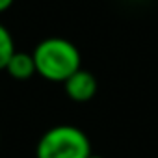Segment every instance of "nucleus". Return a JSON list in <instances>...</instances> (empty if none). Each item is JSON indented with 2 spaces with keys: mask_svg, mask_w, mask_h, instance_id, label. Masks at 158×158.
Masks as SVG:
<instances>
[{
  "mask_svg": "<svg viewBox=\"0 0 158 158\" xmlns=\"http://www.w3.org/2000/svg\"><path fill=\"white\" fill-rule=\"evenodd\" d=\"M89 158H104V156H99V154H93V152H91V154H89Z\"/></svg>",
  "mask_w": 158,
  "mask_h": 158,
  "instance_id": "obj_7",
  "label": "nucleus"
},
{
  "mask_svg": "<svg viewBox=\"0 0 158 158\" xmlns=\"http://www.w3.org/2000/svg\"><path fill=\"white\" fill-rule=\"evenodd\" d=\"M8 74L15 80H28L35 74V61H34V56L30 52H19L15 50V54L10 58L6 69Z\"/></svg>",
  "mask_w": 158,
  "mask_h": 158,
  "instance_id": "obj_4",
  "label": "nucleus"
},
{
  "mask_svg": "<svg viewBox=\"0 0 158 158\" xmlns=\"http://www.w3.org/2000/svg\"><path fill=\"white\" fill-rule=\"evenodd\" d=\"M63 88H65V93L71 101L74 102H88L95 97L97 89H99V84H97V78L86 71V69H78L76 73H73L67 80L63 82Z\"/></svg>",
  "mask_w": 158,
  "mask_h": 158,
  "instance_id": "obj_3",
  "label": "nucleus"
},
{
  "mask_svg": "<svg viewBox=\"0 0 158 158\" xmlns=\"http://www.w3.org/2000/svg\"><path fill=\"white\" fill-rule=\"evenodd\" d=\"M91 143L88 134L74 125L48 128L35 145V158H89Z\"/></svg>",
  "mask_w": 158,
  "mask_h": 158,
  "instance_id": "obj_2",
  "label": "nucleus"
},
{
  "mask_svg": "<svg viewBox=\"0 0 158 158\" xmlns=\"http://www.w3.org/2000/svg\"><path fill=\"white\" fill-rule=\"evenodd\" d=\"M13 54H15L13 35L10 34V30L4 24H0V71L6 69V65Z\"/></svg>",
  "mask_w": 158,
  "mask_h": 158,
  "instance_id": "obj_5",
  "label": "nucleus"
},
{
  "mask_svg": "<svg viewBox=\"0 0 158 158\" xmlns=\"http://www.w3.org/2000/svg\"><path fill=\"white\" fill-rule=\"evenodd\" d=\"M13 2H15V0H0V13L8 11V10L13 6Z\"/></svg>",
  "mask_w": 158,
  "mask_h": 158,
  "instance_id": "obj_6",
  "label": "nucleus"
},
{
  "mask_svg": "<svg viewBox=\"0 0 158 158\" xmlns=\"http://www.w3.org/2000/svg\"><path fill=\"white\" fill-rule=\"evenodd\" d=\"M32 56L35 61V73L50 82L63 84L82 67V58L76 45L63 37H47L39 41Z\"/></svg>",
  "mask_w": 158,
  "mask_h": 158,
  "instance_id": "obj_1",
  "label": "nucleus"
}]
</instances>
